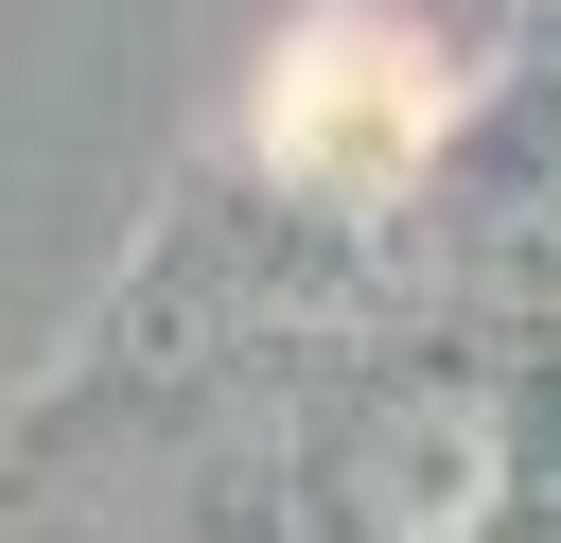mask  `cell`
<instances>
[{"label":"cell","instance_id":"6da1fadb","mask_svg":"<svg viewBox=\"0 0 561 543\" xmlns=\"http://www.w3.org/2000/svg\"><path fill=\"white\" fill-rule=\"evenodd\" d=\"M333 490H351L368 543H491L508 525V420L473 385H386L333 438Z\"/></svg>","mask_w":561,"mask_h":543}]
</instances>
